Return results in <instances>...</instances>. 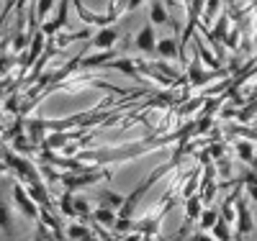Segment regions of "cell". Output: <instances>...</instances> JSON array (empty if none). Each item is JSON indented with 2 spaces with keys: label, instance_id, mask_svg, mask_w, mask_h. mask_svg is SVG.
I'll use <instances>...</instances> for the list:
<instances>
[{
  "label": "cell",
  "instance_id": "obj_6",
  "mask_svg": "<svg viewBox=\"0 0 257 241\" xmlns=\"http://www.w3.org/2000/svg\"><path fill=\"white\" fill-rule=\"evenodd\" d=\"M121 205H123V195H118V192H113V190L98 192V208H108V210L118 213Z\"/></svg>",
  "mask_w": 257,
  "mask_h": 241
},
{
  "label": "cell",
  "instance_id": "obj_7",
  "mask_svg": "<svg viewBox=\"0 0 257 241\" xmlns=\"http://www.w3.org/2000/svg\"><path fill=\"white\" fill-rule=\"evenodd\" d=\"M155 54H160V59H178V39L170 36V39H160L157 47H155Z\"/></svg>",
  "mask_w": 257,
  "mask_h": 241
},
{
  "label": "cell",
  "instance_id": "obj_13",
  "mask_svg": "<svg viewBox=\"0 0 257 241\" xmlns=\"http://www.w3.org/2000/svg\"><path fill=\"white\" fill-rule=\"evenodd\" d=\"M105 67H113V70H118V72H123L128 77H137V64L132 59H116V62H108Z\"/></svg>",
  "mask_w": 257,
  "mask_h": 241
},
{
  "label": "cell",
  "instance_id": "obj_2",
  "mask_svg": "<svg viewBox=\"0 0 257 241\" xmlns=\"http://www.w3.org/2000/svg\"><path fill=\"white\" fill-rule=\"evenodd\" d=\"M121 31L116 26H105V29H98L93 36H90V44L95 49H103V52H111L116 47V41H118Z\"/></svg>",
  "mask_w": 257,
  "mask_h": 241
},
{
  "label": "cell",
  "instance_id": "obj_5",
  "mask_svg": "<svg viewBox=\"0 0 257 241\" xmlns=\"http://www.w3.org/2000/svg\"><path fill=\"white\" fill-rule=\"evenodd\" d=\"M67 8H70V3H59L57 6V16L49 21V24H44L39 31L44 34V36H52V34H57V31H62V26H64V21H67Z\"/></svg>",
  "mask_w": 257,
  "mask_h": 241
},
{
  "label": "cell",
  "instance_id": "obj_4",
  "mask_svg": "<svg viewBox=\"0 0 257 241\" xmlns=\"http://www.w3.org/2000/svg\"><path fill=\"white\" fill-rule=\"evenodd\" d=\"M234 210H237V218H234V221H237L239 236H247V233H252V231H254V218H252V213H249L247 203H244V200H239Z\"/></svg>",
  "mask_w": 257,
  "mask_h": 241
},
{
  "label": "cell",
  "instance_id": "obj_10",
  "mask_svg": "<svg viewBox=\"0 0 257 241\" xmlns=\"http://www.w3.org/2000/svg\"><path fill=\"white\" fill-rule=\"evenodd\" d=\"M41 54H44V34H41V31H36L34 34V39H31V49H29V57H26V67H31V64L41 57Z\"/></svg>",
  "mask_w": 257,
  "mask_h": 241
},
{
  "label": "cell",
  "instance_id": "obj_24",
  "mask_svg": "<svg viewBox=\"0 0 257 241\" xmlns=\"http://www.w3.org/2000/svg\"><path fill=\"white\" fill-rule=\"evenodd\" d=\"M13 62H16V57H13V54H3V57H0V75L8 72V70L13 67Z\"/></svg>",
  "mask_w": 257,
  "mask_h": 241
},
{
  "label": "cell",
  "instance_id": "obj_1",
  "mask_svg": "<svg viewBox=\"0 0 257 241\" xmlns=\"http://www.w3.org/2000/svg\"><path fill=\"white\" fill-rule=\"evenodd\" d=\"M13 200H16V208L21 210V213H24L26 218H31V221H34V218H39L41 215V208L29 198V192H26V187L24 185H13Z\"/></svg>",
  "mask_w": 257,
  "mask_h": 241
},
{
  "label": "cell",
  "instance_id": "obj_3",
  "mask_svg": "<svg viewBox=\"0 0 257 241\" xmlns=\"http://www.w3.org/2000/svg\"><path fill=\"white\" fill-rule=\"evenodd\" d=\"M134 47L139 49V52H144V54H155V47H157V36H155V29L152 26H142V31L137 34V39H134Z\"/></svg>",
  "mask_w": 257,
  "mask_h": 241
},
{
  "label": "cell",
  "instance_id": "obj_11",
  "mask_svg": "<svg viewBox=\"0 0 257 241\" xmlns=\"http://www.w3.org/2000/svg\"><path fill=\"white\" fill-rule=\"evenodd\" d=\"M90 218H93L95 223L105 226V228H113V223H116V215H113V210H108V208H95V210H90Z\"/></svg>",
  "mask_w": 257,
  "mask_h": 241
},
{
  "label": "cell",
  "instance_id": "obj_8",
  "mask_svg": "<svg viewBox=\"0 0 257 241\" xmlns=\"http://www.w3.org/2000/svg\"><path fill=\"white\" fill-rule=\"evenodd\" d=\"M170 21V13H167V6L165 3H149V26H162Z\"/></svg>",
  "mask_w": 257,
  "mask_h": 241
},
{
  "label": "cell",
  "instance_id": "obj_15",
  "mask_svg": "<svg viewBox=\"0 0 257 241\" xmlns=\"http://www.w3.org/2000/svg\"><path fill=\"white\" fill-rule=\"evenodd\" d=\"M88 236H93V233L85 228V226H80V223H72V226L67 228V238H70V241H85Z\"/></svg>",
  "mask_w": 257,
  "mask_h": 241
},
{
  "label": "cell",
  "instance_id": "obj_9",
  "mask_svg": "<svg viewBox=\"0 0 257 241\" xmlns=\"http://www.w3.org/2000/svg\"><path fill=\"white\" fill-rule=\"evenodd\" d=\"M113 54H118V52H100V54H93V57H85V59H80V67H85V70H90V67H105L111 59H113Z\"/></svg>",
  "mask_w": 257,
  "mask_h": 241
},
{
  "label": "cell",
  "instance_id": "obj_20",
  "mask_svg": "<svg viewBox=\"0 0 257 241\" xmlns=\"http://www.w3.org/2000/svg\"><path fill=\"white\" fill-rule=\"evenodd\" d=\"M75 215H85V218H90V205L85 198H77L75 195Z\"/></svg>",
  "mask_w": 257,
  "mask_h": 241
},
{
  "label": "cell",
  "instance_id": "obj_22",
  "mask_svg": "<svg viewBox=\"0 0 257 241\" xmlns=\"http://www.w3.org/2000/svg\"><path fill=\"white\" fill-rule=\"evenodd\" d=\"M34 8H36L34 13H36L39 18H44V16L49 13V8H57V3H52V0H44V3H36Z\"/></svg>",
  "mask_w": 257,
  "mask_h": 241
},
{
  "label": "cell",
  "instance_id": "obj_23",
  "mask_svg": "<svg viewBox=\"0 0 257 241\" xmlns=\"http://www.w3.org/2000/svg\"><path fill=\"white\" fill-rule=\"evenodd\" d=\"M26 41H29V36H26L24 31H18V34L13 36V49H16V52H21V49L26 47Z\"/></svg>",
  "mask_w": 257,
  "mask_h": 241
},
{
  "label": "cell",
  "instance_id": "obj_27",
  "mask_svg": "<svg viewBox=\"0 0 257 241\" xmlns=\"http://www.w3.org/2000/svg\"><path fill=\"white\" fill-rule=\"evenodd\" d=\"M6 169H8V167H6V164H3V162H0V172H6Z\"/></svg>",
  "mask_w": 257,
  "mask_h": 241
},
{
  "label": "cell",
  "instance_id": "obj_26",
  "mask_svg": "<svg viewBox=\"0 0 257 241\" xmlns=\"http://www.w3.org/2000/svg\"><path fill=\"white\" fill-rule=\"evenodd\" d=\"M188 241H213V236H208V233H203V231H196Z\"/></svg>",
  "mask_w": 257,
  "mask_h": 241
},
{
  "label": "cell",
  "instance_id": "obj_12",
  "mask_svg": "<svg viewBox=\"0 0 257 241\" xmlns=\"http://www.w3.org/2000/svg\"><path fill=\"white\" fill-rule=\"evenodd\" d=\"M201 208H203V203H201V198L198 195H193V198H188V205H185V223L188 226H193V221H198V215H201Z\"/></svg>",
  "mask_w": 257,
  "mask_h": 241
},
{
  "label": "cell",
  "instance_id": "obj_28",
  "mask_svg": "<svg viewBox=\"0 0 257 241\" xmlns=\"http://www.w3.org/2000/svg\"><path fill=\"white\" fill-rule=\"evenodd\" d=\"M0 151H3V144H0Z\"/></svg>",
  "mask_w": 257,
  "mask_h": 241
},
{
  "label": "cell",
  "instance_id": "obj_19",
  "mask_svg": "<svg viewBox=\"0 0 257 241\" xmlns=\"http://www.w3.org/2000/svg\"><path fill=\"white\" fill-rule=\"evenodd\" d=\"M213 233H216V238H219V241H231V238H229V226L221 221V218H219L216 223H213Z\"/></svg>",
  "mask_w": 257,
  "mask_h": 241
},
{
  "label": "cell",
  "instance_id": "obj_21",
  "mask_svg": "<svg viewBox=\"0 0 257 241\" xmlns=\"http://www.w3.org/2000/svg\"><path fill=\"white\" fill-rule=\"evenodd\" d=\"M219 221V215H216V210H213V208H208L203 215H201V226H211L213 228V223H216Z\"/></svg>",
  "mask_w": 257,
  "mask_h": 241
},
{
  "label": "cell",
  "instance_id": "obj_17",
  "mask_svg": "<svg viewBox=\"0 0 257 241\" xmlns=\"http://www.w3.org/2000/svg\"><path fill=\"white\" fill-rule=\"evenodd\" d=\"M59 210L64 215H75V192H64L59 200Z\"/></svg>",
  "mask_w": 257,
  "mask_h": 241
},
{
  "label": "cell",
  "instance_id": "obj_25",
  "mask_svg": "<svg viewBox=\"0 0 257 241\" xmlns=\"http://www.w3.org/2000/svg\"><path fill=\"white\" fill-rule=\"evenodd\" d=\"M247 190H249V195H252V200L257 203V177H249V180H247Z\"/></svg>",
  "mask_w": 257,
  "mask_h": 241
},
{
  "label": "cell",
  "instance_id": "obj_18",
  "mask_svg": "<svg viewBox=\"0 0 257 241\" xmlns=\"http://www.w3.org/2000/svg\"><path fill=\"white\" fill-rule=\"evenodd\" d=\"M237 154L244 162H254V149H252L249 141H237Z\"/></svg>",
  "mask_w": 257,
  "mask_h": 241
},
{
  "label": "cell",
  "instance_id": "obj_14",
  "mask_svg": "<svg viewBox=\"0 0 257 241\" xmlns=\"http://www.w3.org/2000/svg\"><path fill=\"white\" fill-rule=\"evenodd\" d=\"M0 228H3L8 236H13L16 226H13V215H11V208L6 203H0Z\"/></svg>",
  "mask_w": 257,
  "mask_h": 241
},
{
  "label": "cell",
  "instance_id": "obj_16",
  "mask_svg": "<svg viewBox=\"0 0 257 241\" xmlns=\"http://www.w3.org/2000/svg\"><path fill=\"white\" fill-rule=\"evenodd\" d=\"M188 77H190V87H198V85H203L208 80V75L198 67V64H193V67L188 70Z\"/></svg>",
  "mask_w": 257,
  "mask_h": 241
}]
</instances>
